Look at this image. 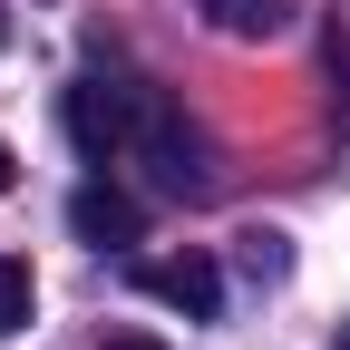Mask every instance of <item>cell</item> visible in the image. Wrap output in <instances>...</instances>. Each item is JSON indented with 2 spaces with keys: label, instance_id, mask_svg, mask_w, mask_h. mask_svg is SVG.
I'll return each mask as SVG.
<instances>
[{
  "label": "cell",
  "instance_id": "obj_8",
  "mask_svg": "<svg viewBox=\"0 0 350 350\" xmlns=\"http://www.w3.org/2000/svg\"><path fill=\"white\" fill-rule=\"evenodd\" d=\"M98 350H165V340H146V331H117V340H98Z\"/></svg>",
  "mask_w": 350,
  "mask_h": 350
},
{
  "label": "cell",
  "instance_id": "obj_1",
  "mask_svg": "<svg viewBox=\"0 0 350 350\" xmlns=\"http://www.w3.org/2000/svg\"><path fill=\"white\" fill-rule=\"evenodd\" d=\"M126 146L156 165V185H165V195H195V185H204V175H195V126L175 117L165 88H137V137H126Z\"/></svg>",
  "mask_w": 350,
  "mask_h": 350
},
{
  "label": "cell",
  "instance_id": "obj_5",
  "mask_svg": "<svg viewBox=\"0 0 350 350\" xmlns=\"http://www.w3.org/2000/svg\"><path fill=\"white\" fill-rule=\"evenodd\" d=\"M195 10L224 29V39H273V29L292 20V0H195Z\"/></svg>",
  "mask_w": 350,
  "mask_h": 350
},
{
  "label": "cell",
  "instance_id": "obj_6",
  "mask_svg": "<svg viewBox=\"0 0 350 350\" xmlns=\"http://www.w3.org/2000/svg\"><path fill=\"white\" fill-rule=\"evenodd\" d=\"M29 301H39L29 262H10V253H0V331H29Z\"/></svg>",
  "mask_w": 350,
  "mask_h": 350
},
{
  "label": "cell",
  "instance_id": "obj_2",
  "mask_svg": "<svg viewBox=\"0 0 350 350\" xmlns=\"http://www.w3.org/2000/svg\"><path fill=\"white\" fill-rule=\"evenodd\" d=\"M68 137H78L88 165L126 156V137H137V88H98V78H78V88H68Z\"/></svg>",
  "mask_w": 350,
  "mask_h": 350
},
{
  "label": "cell",
  "instance_id": "obj_11",
  "mask_svg": "<svg viewBox=\"0 0 350 350\" xmlns=\"http://www.w3.org/2000/svg\"><path fill=\"white\" fill-rule=\"evenodd\" d=\"M340 350H350V321H340Z\"/></svg>",
  "mask_w": 350,
  "mask_h": 350
},
{
  "label": "cell",
  "instance_id": "obj_3",
  "mask_svg": "<svg viewBox=\"0 0 350 350\" xmlns=\"http://www.w3.org/2000/svg\"><path fill=\"white\" fill-rule=\"evenodd\" d=\"M137 292L165 301V312H185V321H214V312H224V273H214L204 253H156V262H137Z\"/></svg>",
  "mask_w": 350,
  "mask_h": 350
},
{
  "label": "cell",
  "instance_id": "obj_4",
  "mask_svg": "<svg viewBox=\"0 0 350 350\" xmlns=\"http://www.w3.org/2000/svg\"><path fill=\"white\" fill-rule=\"evenodd\" d=\"M68 234L98 243V253H107V243H137V234H146V204L126 195V185H107V175H88V185L68 195Z\"/></svg>",
  "mask_w": 350,
  "mask_h": 350
},
{
  "label": "cell",
  "instance_id": "obj_10",
  "mask_svg": "<svg viewBox=\"0 0 350 350\" xmlns=\"http://www.w3.org/2000/svg\"><path fill=\"white\" fill-rule=\"evenodd\" d=\"M0 39H10V10H0Z\"/></svg>",
  "mask_w": 350,
  "mask_h": 350
},
{
  "label": "cell",
  "instance_id": "obj_9",
  "mask_svg": "<svg viewBox=\"0 0 350 350\" xmlns=\"http://www.w3.org/2000/svg\"><path fill=\"white\" fill-rule=\"evenodd\" d=\"M20 185V156H10V137H0V195H10Z\"/></svg>",
  "mask_w": 350,
  "mask_h": 350
},
{
  "label": "cell",
  "instance_id": "obj_7",
  "mask_svg": "<svg viewBox=\"0 0 350 350\" xmlns=\"http://www.w3.org/2000/svg\"><path fill=\"white\" fill-rule=\"evenodd\" d=\"M243 262H253V273H282L292 253H282V234H253V243H243Z\"/></svg>",
  "mask_w": 350,
  "mask_h": 350
}]
</instances>
